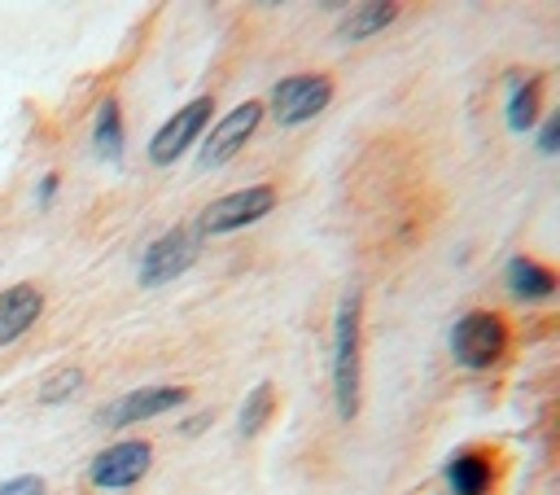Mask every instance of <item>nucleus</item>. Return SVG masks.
Masks as SVG:
<instances>
[{"label": "nucleus", "instance_id": "f3484780", "mask_svg": "<svg viewBox=\"0 0 560 495\" xmlns=\"http://www.w3.org/2000/svg\"><path fill=\"white\" fill-rule=\"evenodd\" d=\"M74 390H83V372H79V368H57V372H48V377L39 381L35 399H39V403H61V399H70Z\"/></svg>", "mask_w": 560, "mask_h": 495}, {"label": "nucleus", "instance_id": "dca6fc26", "mask_svg": "<svg viewBox=\"0 0 560 495\" xmlns=\"http://www.w3.org/2000/svg\"><path fill=\"white\" fill-rule=\"evenodd\" d=\"M534 118H538V79L521 83V88L512 92V101H508V127H512V131H529Z\"/></svg>", "mask_w": 560, "mask_h": 495}, {"label": "nucleus", "instance_id": "6e6552de", "mask_svg": "<svg viewBox=\"0 0 560 495\" xmlns=\"http://www.w3.org/2000/svg\"><path fill=\"white\" fill-rule=\"evenodd\" d=\"M184 399H188V390H179V385H149V390H131V394L114 399L109 407H101V412H96V421H101V425H109V429H118V425L153 421V416H162V412L179 407Z\"/></svg>", "mask_w": 560, "mask_h": 495}, {"label": "nucleus", "instance_id": "f8f14e48", "mask_svg": "<svg viewBox=\"0 0 560 495\" xmlns=\"http://www.w3.org/2000/svg\"><path fill=\"white\" fill-rule=\"evenodd\" d=\"M446 482L455 495H486L490 491V460L481 451H459L446 464Z\"/></svg>", "mask_w": 560, "mask_h": 495}, {"label": "nucleus", "instance_id": "f03ea898", "mask_svg": "<svg viewBox=\"0 0 560 495\" xmlns=\"http://www.w3.org/2000/svg\"><path fill=\"white\" fill-rule=\"evenodd\" d=\"M451 350L464 368H490L508 350V324L494 311H468L451 329Z\"/></svg>", "mask_w": 560, "mask_h": 495}, {"label": "nucleus", "instance_id": "7ed1b4c3", "mask_svg": "<svg viewBox=\"0 0 560 495\" xmlns=\"http://www.w3.org/2000/svg\"><path fill=\"white\" fill-rule=\"evenodd\" d=\"M328 101H332V79L328 74H289L271 88V110H276V123H284V127H298V123L315 118Z\"/></svg>", "mask_w": 560, "mask_h": 495}, {"label": "nucleus", "instance_id": "a211bd4d", "mask_svg": "<svg viewBox=\"0 0 560 495\" xmlns=\"http://www.w3.org/2000/svg\"><path fill=\"white\" fill-rule=\"evenodd\" d=\"M0 495H44V477H35V473L9 477V482H0Z\"/></svg>", "mask_w": 560, "mask_h": 495}, {"label": "nucleus", "instance_id": "9b49d317", "mask_svg": "<svg viewBox=\"0 0 560 495\" xmlns=\"http://www.w3.org/2000/svg\"><path fill=\"white\" fill-rule=\"evenodd\" d=\"M508 289H512L516 298H529V302H538V298H551V289H556V276H551L542 263H534V258L516 254V258L508 263Z\"/></svg>", "mask_w": 560, "mask_h": 495}, {"label": "nucleus", "instance_id": "9d476101", "mask_svg": "<svg viewBox=\"0 0 560 495\" xmlns=\"http://www.w3.org/2000/svg\"><path fill=\"white\" fill-rule=\"evenodd\" d=\"M44 311V293L35 285H9L0 289V346L18 342Z\"/></svg>", "mask_w": 560, "mask_h": 495}, {"label": "nucleus", "instance_id": "1a4fd4ad", "mask_svg": "<svg viewBox=\"0 0 560 495\" xmlns=\"http://www.w3.org/2000/svg\"><path fill=\"white\" fill-rule=\"evenodd\" d=\"M258 118H262V105H258V101H245V105H236L232 114H223V118L210 127V136H206L201 166H223L228 158H236V149H245V140L254 136Z\"/></svg>", "mask_w": 560, "mask_h": 495}, {"label": "nucleus", "instance_id": "ddd939ff", "mask_svg": "<svg viewBox=\"0 0 560 495\" xmlns=\"http://www.w3.org/2000/svg\"><path fill=\"white\" fill-rule=\"evenodd\" d=\"M92 145H96V153H101V158H109V162H118V158H122V114H118V101H114V96L96 110Z\"/></svg>", "mask_w": 560, "mask_h": 495}, {"label": "nucleus", "instance_id": "39448f33", "mask_svg": "<svg viewBox=\"0 0 560 495\" xmlns=\"http://www.w3.org/2000/svg\"><path fill=\"white\" fill-rule=\"evenodd\" d=\"M210 110H214V101H210V96H192L188 105H179V110H175V118H166V123L153 131V140H149V158H153L158 166L175 162V158H179L197 136H201V127H206Z\"/></svg>", "mask_w": 560, "mask_h": 495}, {"label": "nucleus", "instance_id": "0eeeda50", "mask_svg": "<svg viewBox=\"0 0 560 495\" xmlns=\"http://www.w3.org/2000/svg\"><path fill=\"white\" fill-rule=\"evenodd\" d=\"M149 460H153L149 442H136V438L114 442L92 460V482L105 486V491H127L149 473Z\"/></svg>", "mask_w": 560, "mask_h": 495}, {"label": "nucleus", "instance_id": "423d86ee", "mask_svg": "<svg viewBox=\"0 0 560 495\" xmlns=\"http://www.w3.org/2000/svg\"><path fill=\"white\" fill-rule=\"evenodd\" d=\"M192 258H197V237H192L188 228H171V232H162V237L140 254V285H144V289H158V285L175 280Z\"/></svg>", "mask_w": 560, "mask_h": 495}, {"label": "nucleus", "instance_id": "20e7f679", "mask_svg": "<svg viewBox=\"0 0 560 495\" xmlns=\"http://www.w3.org/2000/svg\"><path fill=\"white\" fill-rule=\"evenodd\" d=\"M276 206V188L271 184H249V188H236L219 202H210L201 210V232H236L254 219H262L267 210Z\"/></svg>", "mask_w": 560, "mask_h": 495}, {"label": "nucleus", "instance_id": "6ab92c4d", "mask_svg": "<svg viewBox=\"0 0 560 495\" xmlns=\"http://www.w3.org/2000/svg\"><path fill=\"white\" fill-rule=\"evenodd\" d=\"M556 145H560V118L551 114V118L542 123V131H538V149H542V153H556Z\"/></svg>", "mask_w": 560, "mask_h": 495}, {"label": "nucleus", "instance_id": "aec40b11", "mask_svg": "<svg viewBox=\"0 0 560 495\" xmlns=\"http://www.w3.org/2000/svg\"><path fill=\"white\" fill-rule=\"evenodd\" d=\"M52 193H57V175H44V184H39V202H52Z\"/></svg>", "mask_w": 560, "mask_h": 495}, {"label": "nucleus", "instance_id": "2eb2a0df", "mask_svg": "<svg viewBox=\"0 0 560 495\" xmlns=\"http://www.w3.org/2000/svg\"><path fill=\"white\" fill-rule=\"evenodd\" d=\"M271 407H276V390H271V381H258V385L245 394V403H241V434H245V438L258 434V429L267 425Z\"/></svg>", "mask_w": 560, "mask_h": 495}, {"label": "nucleus", "instance_id": "f257e3e1", "mask_svg": "<svg viewBox=\"0 0 560 495\" xmlns=\"http://www.w3.org/2000/svg\"><path fill=\"white\" fill-rule=\"evenodd\" d=\"M359 307H363V293L350 289L337 307V333H332V390H337V412L346 421L359 412V355H363Z\"/></svg>", "mask_w": 560, "mask_h": 495}, {"label": "nucleus", "instance_id": "4468645a", "mask_svg": "<svg viewBox=\"0 0 560 495\" xmlns=\"http://www.w3.org/2000/svg\"><path fill=\"white\" fill-rule=\"evenodd\" d=\"M394 18H398V4H381V0H376V4H359V9L341 22L337 35L354 44V39H363V35H372V31H381V26H389Z\"/></svg>", "mask_w": 560, "mask_h": 495}]
</instances>
